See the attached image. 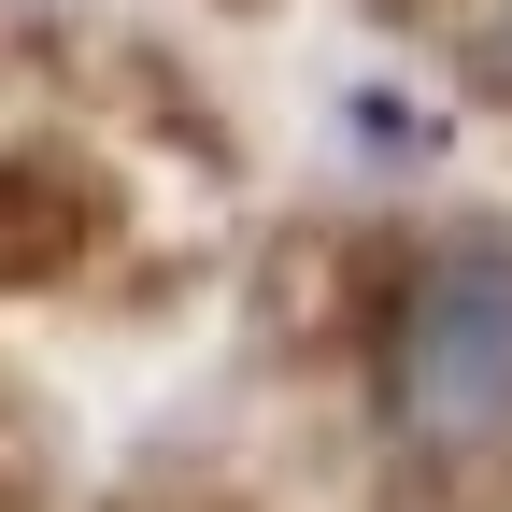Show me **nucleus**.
Segmentation results:
<instances>
[{
  "instance_id": "f257e3e1",
  "label": "nucleus",
  "mask_w": 512,
  "mask_h": 512,
  "mask_svg": "<svg viewBox=\"0 0 512 512\" xmlns=\"http://www.w3.org/2000/svg\"><path fill=\"white\" fill-rule=\"evenodd\" d=\"M370 427L413 470L512 456V214H456L370 313Z\"/></svg>"
},
{
  "instance_id": "f03ea898",
  "label": "nucleus",
  "mask_w": 512,
  "mask_h": 512,
  "mask_svg": "<svg viewBox=\"0 0 512 512\" xmlns=\"http://www.w3.org/2000/svg\"><path fill=\"white\" fill-rule=\"evenodd\" d=\"M470 86L512 100V0H484V15H470Z\"/></svg>"
}]
</instances>
